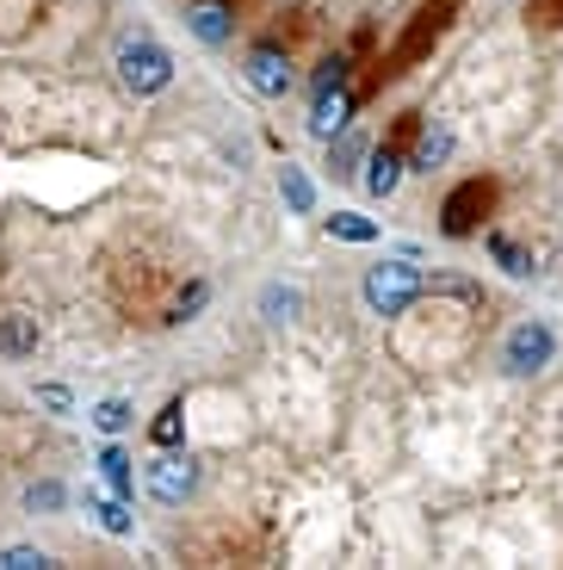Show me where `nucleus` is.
Here are the masks:
<instances>
[{"instance_id": "1", "label": "nucleus", "mask_w": 563, "mask_h": 570, "mask_svg": "<svg viewBox=\"0 0 563 570\" xmlns=\"http://www.w3.org/2000/svg\"><path fill=\"white\" fill-rule=\"evenodd\" d=\"M458 7H465V0H427L422 13L408 19V31H403V38H396V50H391V57L378 62V75H372V81H391V75L415 69V62H422L427 50H434V43H439V31L452 26V13H458Z\"/></svg>"}, {"instance_id": "2", "label": "nucleus", "mask_w": 563, "mask_h": 570, "mask_svg": "<svg viewBox=\"0 0 563 570\" xmlns=\"http://www.w3.org/2000/svg\"><path fill=\"white\" fill-rule=\"evenodd\" d=\"M359 292H366V304H372L378 316H403L408 304L427 292V273L415 267L408 255H396V261H378V267H366V285H359Z\"/></svg>"}, {"instance_id": "3", "label": "nucleus", "mask_w": 563, "mask_h": 570, "mask_svg": "<svg viewBox=\"0 0 563 570\" xmlns=\"http://www.w3.org/2000/svg\"><path fill=\"white\" fill-rule=\"evenodd\" d=\"M118 81L137 94V100H149V94H161V87H174V57L161 50L156 38H125L118 43V57H112Z\"/></svg>"}, {"instance_id": "4", "label": "nucleus", "mask_w": 563, "mask_h": 570, "mask_svg": "<svg viewBox=\"0 0 563 570\" xmlns=\"http://www.w3.org/2000/svg\"><path fill=\"white\" fill-rule=\"evenodd\" d=\"M490 212H495V180L471 174V180H458L446 193V205H439V229H446V236H477Z\"/></svg>"}, {"instance_id": "5", "label": "nucleus", "mask_w": 563, "mask_h": 570, "mask_svg": "<svg viewBox=\"0 0 563 570\" xmlns=\"http://www.w3.org/2000/svg\"><path fill=\"white\" fill-rule=\"evenodd\" d=\"M142 484H149V497H156V502L180 509V502L198 490V465L180 453V446H161V453L149 459V465H142Z\"/></svg>"}, {"instance_id": "6", "label": "nucleus", "mask_w": 563, "mask_h": 570, "mask_svg": "<svg viewBox=\"0 0 563 570\" xmlns=\"http://www.w3.org/2000/svg\"><path fill=\"white\" fill-rule=\"evenodd\" d=\"M551 354H557V335H551L545 323H514V328H507V342H502V366L514 372V379L545 372Z\"/></svg>"}, {"instance_id": "7", "label": "nucleus", "mask_w": 563, "mask_h": 570, "mask_svg": "<svg viewBox=\"0 0 563 570\" xmlns=\"http://www.w3.org/2000/svg\"><path fill=\"white\" fill-rule=\"evenodd\" d=\"M248 87L254 94H267V100H285V94L297 87V69H292V57H285L279 43L248 50Z\"/></svg>"}, {"instance_id": "8", "label": "nucleus", "mask_w": 563, "mask_h": 570, "mask_svg": "<svg viewBox=\"0 0 563 570\" xmlns=\"http://www.w3.org/2000/svg\"><path fill=\"white\" fill-rule=\"evenodd\" d=\"M353 106H359V87H353V81L323 87V94H316V106H310V130H316L323 142H335L340 130L353 125Z\"/></svg>"}, {"instance_id": "9", "label": "nucleus", "mask_w": 563, "mask_h": 570, "mask_svg": "<svg viewBox=\"0 0 563 570\" xmlns=\"http://www.w3.org/2000/svg\"><path fill=\"white\" fill-rule=\"evenodd\" d=\"M186 31L217 50V43L236 38V7L229 0H186Z\"/></svg>"}, {"instance_id": "10", "label": "nucleus", "mask_w": 563, "mask_h": 570, "mask_svg": "<svg viewBox=\"0 0 563 570\" xmlns=\"http://www.w3.org/2000/svg\"><path fill=\"white\" fill-rule=\"evenodd\" d=\"M403 168H408V161L396 156V149H372V156H366V193H372V199H391L396 186H403Z\"/></svg>"}, {"instance_id": "11", "label": "nucleus", "mask_w": 563, "mask_h": 570, "mask_svg": "<svg viewBox=\"0 0 563 570\" xmlns=\"http://www.w3.org/2000/svg\"><path fill=\"white\" fill-rule=\"evenodd\" d=\"M0 354L7 360H26V354H38V316H0Z\"/></svg>"}, {"instance_id": "12", "label": "nucleus", "mask_w": 563, "mask_h": 570, "mask_svg": "<svg viewBox=\"0 0 563 570\" xmlns=\"http://www.w3.org/2000/svg\"><path fill=\"white\" fill-rule=\"evenodd\" d=\"M483 248H490V255H495V267H502V273H514V279H533V255H526V248L521 243H514V236H502V229H490V236H483Z\"/></svg>"}, {"instance_id": "13", "label": "nucleus", "mask_w": 563, "mask_h": 570, "mask_svg": "<svg viewBox=\"0 0 563 570\" xmlns=\"http://www.w3.org/2000/svg\"><path fill=\"white\" fill-rule=\"evenodd\" d=\"M87 514H99V528L118 533V540H130V533H137V521H130L125 497H87Z\"/></svg>"}, {"instance_id": "14", "label": "nucleus", "mask_w": 563, "mask_h": 570, "mask_svg": "<svg viewBox=\"0 0 563 570\" xmlns=\"http://www.w3.org/2000/svg\"><path fill=\"white\" fill-rule=\"evenodd\" d=\"M446 156H452V130H446V125H434V130H422V142H415V156H408V168L434 174Z\"/></svg>"}, {"instance_id": "15", "label": "nucleus", "mask_w": 563, "mask_h": 570, "mask_svg": "<svg viewBox=\"0 0 563 570\" xmlns=\"http://www.w3.org/2000/svg\"><path fill=\"white\" fill-rule=\"evenodd\" d=\"M297 311H304V292H297V285H267V292H260V316H267V323H292Z\"/></svg>"}, {"instance_id": "16", "label": "nucleus", "mask_w": 563, "mask_h": 570, "mask_svg": "<svg viewBox=\"0 0 563 570\" xmlns=\"http://www.w3.org/2000/svg\"><path fill=\"white\" fill-rule=\"evenodd\" d=\"M99 478H106L118 497H130V484H137V465H130L125 446H106V453H99Z\"/></svg>"}, {"instance_id": "17", "label": "nucleus", "mask_w": 563, "mask_h": 570, "mask_svg": "<svg viewBox=\"0 0 563 570\" xmlns=\"http://www.w3.org/2000/svg\"><path fill=\"white\" fill-rule=\"evenodd\" d=\"M279 193H285V205H292V212H304V217L316 212V186H310V174L292 168V161H285V174H279Z\"/></svg>"}, {"instance_id": "18", "label": "nucleus", "mask_w": 563, "mask_h": 570, "mask_svg": "<svg viewBox=\"0 0 563 570\" xmlns=\"http://www.w3.org/2000/svg\"><path fill=\"white\" fill-rule=\"evenodd\" d=\"M328 236H335V243H378V224L359 217V212H335L328 217Z\"/></svg>"}, {"instance_id": "19", "label": "nucleus", "mask_w": 563, "mask_h": 570, "mask_svg": "<svg viewBox=\"0 0 563 570\" xmlns=\"http://www.w3.org/2000/svg\"><path fill=\"white\" fill-rule=\"evenodd\" d=\"M130 422H137V410H130L125 397H106V403H93V428H99V434H125Z\"/></svg>"}, {"instance_id": "20", "label": "nucleus", "mask_w": 563, "mask_h": 570, "mask_svg": "<svg viewBox=\"0 0 563 570\" xmlns=\"http://www.w3.org/2000/svg\"><path fill=\"white\" fill-rule=\"evenodd\" d=\"M359 161H366V137H335V156H328V168L347 180V174H359Z\"/></svg>"}, {"instance_id": "21", "label": "nucleus", "mask_w": 563, "mask_h": 570, "mask_svg": "<svg viewBox=\"0 0 563 570\" xmlns=\"http://www.w3.org/2000/svg\"><path fill=\"white\" fill-rule=\"evenodd\" d=\"M62 502H69V490H62L57 478H43V484H31V490H26V509H31V514H57Z\"/></svg>"}, {"instance_id": "22", "label": "nucleus", "mask_w": 563, "mask_h": 570, "mask_svg": "<svg viewBox=\"0 0 563 570\" xmlns=\"http://www.w3.org/2000/svg\"><path fill=\"white\" fill-rule=\"evenodd\" d=\"M0 570H50V552H43V546H7V552H0Z\"/></svg>"}, {"instance_id": "23", "label": "nucleus", "mask_w": 563, "mask_h": 570, "mask_svg": "<svg viewBox=\"0 0 563 570\" xmlns=\"http://www.w3.org/2000/svg\"><path fill=\"white\" fill-rule=\"evenodd\" d=\"M205 298H211V285H205V279H192V285L180 292V304H174V316H168V323H192V316L205 311Z\"/></svg>"}, {"instance_id": "24", "label": "nucleus", "mask_w": 563, "mask_h": 570, "mask_svg": "<svg viewBox=\"0 0 563 570\" xmlns=\"http://www.w3.org/2000/svg\"><path fill=\"white\" fill-rule=\"evenodd\" d=\"M180 403H168V410H161L156 415V428H149V441H156V446H180Z\"/></svg>"}, {"instance_id": "25", "label": "nucleus", "mask_w": 563, "mask_h": 570, "mask_svg": "<svg viewBox=\"0 0 563 570\" xmlns=\"http://www.w3.org/2000/svg\"><path fill=\"white\" fill-rule=\"evenodd\" d=\"M38 403H43V410H50V415H69V410H75L69 385H38Z\"/></svg>"}, {"instance_id": "26", "label": "nucleus", "mask_w": 563, "mask_h": 570, "mask_svg": "<svg viewBox=\"0 0 563 570\" xmlns=\"http://www.w3.org/2000/svg\"><path fill=\"white\" fill-rule=\"evenodd\" d=\"M533 13L551 19V26H563V0H533Z\"/></svg>"}]
</instances>
